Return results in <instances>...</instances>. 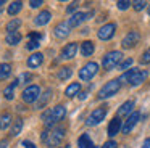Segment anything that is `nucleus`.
Wrapping results in <instances>:
<instances>
[{
	"mask_svg": "<svg viewBox=\"0 0 150 148\" xmlns=\"http://www.w3.org/2000/svg\"><path fill=\"white\" fill-rule=\"evenodd\" d=\"M50 18H52V13H50V11H47V10H44V11H40L39 15L36 16L34 23H36L37 26H45L47 23L50 21Z\"/></svg>",
	"mask_w": 150,
	"mask_h": 148,
	"instance_id": "a211bd4d",
	"label": "nucleus"
},
{
	"mask_svg": "<svg viewBox=\"0 0 150 148\" xmlns=\"http://www.w3.org/2000/svg\"><path fill=\"white\" fill-rule=\"evenodd\" d=\"M21 129H23V119L21 118H16L13 121V124H11V132H10V135L11 137H16V135H20L21 134Z\"/></svg>",
	"mask_w": 150,
	"mask_h": 148,
	"instance_id": "b1692460",
	"label": "nucleus"
},
{
	"mask_svg": "<svg viewBox=\"0 0 150 148\" xmlns=\"http://www.w3.org/2000/svg\"><path fill=\"white\" fill-rule=\"evenodd\" d=\"M140 63L142 64H149L150 63V48H147L142 53V58H140Z\"/></svg>",
	"mask_w": 150,
	"mask_h": 148,
	"instance_id": "473e14b6",
	"label": "nucleus"
},
{
	"mask_svg": "<svg viewBox=\"0 0 150 148\" xmlns=\"http://www.w3.org/2000/svg\"><path fill=\"white\" fill-rule=\"evenodd\" d=\"M0 13H2V6H0Z\"/></svg>",
	"mask_w": 150,
	"mask_h": 148,
	"instance_id": "49530a36",
	"label": "nucleus"
},
{
	"mask_svg": "<svg viewBox=\"0 0 150 148\" xmlns=\"http://www.w3.org/2000/svg\"><path fill=\"white\" fill-rule=\"evenodd\" d=\"M145 5H147V3L144 2V0H136V2H132V8L136 10V11L144 10V8H145Z\"/></svg>",
	"mask_w": 150,
	"mask_h": 148,
	"instance_id": "7c9ffc66",
	"label": "nucleus"
},
{
	"mask_svg": "<svg viewBox=\"0 0 150 148\" xmlns=\"http://www.w3.org/2000/svg\"><path fill=\"white\" fill-rule=\"evenodd\" d=\"M10 74H11V64L0 63V80H5L7 77H10Z\"/></svg>",
	"mask_w": 150,
	"mask_h": 148,
	"instance_id": "393cba45",
	"label": "nucleus"
},
{
	"mask_svg": "<svg viewBox=\"0 0 150 148\" xmlns=\"http://www.w3.org/2000/svg\"><path fill=\"white\" fill-rule=\"evenodd\" d=\"M120 89H121V82H120V79H113V80H110V82H107L100 90H98V98L103 100V98H108V97L116 95Z\"/></svg>",
	"mask_w": 150,
	"mask_h": 148,
	"instance_id": "20e7f679",
	"label": "nucleus"
},
{
	"mask_svg": "<svg viewBox=\"0 0 150 148\" xmlns=\"http://www.w3.org/2000/svg\"><path fill=\"white\" fill-rule=\"evenodd\" d=\"M29 39H31V40L40 42V39H42V34H40V32H31V34H29Z\"/></svg>",
	"mask_w": 150,
	"mask_h": 148,
	"instance_id": "f704fd0d",
	"label": "nucleus"
},
{
	"mask_svg": "<svg viewBox=\"0 0 150 148\" xmlns=\"http://www.w3.org/2000/svg\"><path fill=\"white\" fill-rule=\"evenodd\" d=\"M42 61H44V55L40 53H33L29 58H28V66L29 68H39L40 64H42Z\"/></svg>",
	"mask_w": 150,
	"mask_h": 148,
	"instance_id": "f3484780",
	"label": "nucleus"
},
{
	"mask_svg": "<svg viewBox=\"0 0 150 148\" xmlns=\"http://www.w3.org/2000/svg\"><path fill=\"white\" fill-rule=\"evenodd\" d=\"M66 116V108L63 105H57L55 108H50L49 111H45L42 114V121H45V125L50 127L52 124L62 121L63 118Z\"/></svg>",
	"mask_w": 150,
	"mask_h": 148,
	"instance_id": "f257e3e1",
	"label": "nucleus"
},
{
	"mask_svg": "<svg viewBox=\"0 0 150 148\" xmlns=\"http://www.w3.org/2000/svg\"><path fill=\"white\" fill-rule=\"evenodd\" d=\"M39 42H37V40H29V42H28V44H26V48H28V50H36V48H39Z\"/></svg>",
	"mask_w": 150,
	"mask_h": 148,
	"instance_id": "72a5a7b5",
	"label": "nucleus"
},
{
	"mask_svg": "<svg viewBox=\"0 0 150 148\" xmlns=\"http://www.w3.org/2000/svg\"><path fill=\"white\" fill-rule=\"evenodd\" d=\"M86 97H87V92H82V93H79V98H81V100H84Z\"/></svg>",
	"mask_w": 150,
	"mask_h": 148,
	"instance_id": "37998d69",
	"label": "nucleus"
},
{
	"mask_svg": "<svg viewBox=\"0 0 150 148\" xmlns=\"http://www.w3.org/2000/svg\"><path fill=\"white\" fill-rule=\"evenodd\" d=\"M140 148H150V137L145 138V142L142 143V147H140Z\"/></svg>",
	"mask_w": 150,
	"mask_h": 148,
	"instance_id": "a19ab883",
	"label": "nucleus"
},
{
	"mask_svg": "<svg viewBox=\"0 0 150 148\" xmlns=\"http://www.w3.org/2000/svg\"><path fill=\"white\" fill-rule=\"evenodd\" d=\"M2 5H5V0H0V6Z\"/></svg>",
	"mask_w": 150,
	"mask_h": 148,
	"instance_id": "c03bdc74",
	"label": "nucleus"
},
{
	"mask_svg": "<svg viewBox=\"0 0 150 148\" xmlns=\"http://www.w3.org/2000/svg\"><path fill=\"white\" fill-rule=\"evenodd\" d=\"M74 10H78V2H73V3H69V6L66 8V11H68V13H73Z\"/></svg>",
	"mask_w": 150,
	"mask_h": 148,
	"instance_id": "58836bf2",
	"label": "nucleus"
},
{
	"mask_svg": "<svg viewBox=\"0 0 150 148\" xmlns=\"http://www.w3.org/2000/svg\"><path fill=\"white\" fill-rule=\"evenodd\" d=\"M79 92H81V84H79V82H73V84H69V85L66 87L65 95L68 97V98H71V97L78 95Z\"/></svg>",
	"mask_w": 150,
	"mask_h": 148,
	"instance_id": "5701e85b",
	"label": "nucleus"
},
{
	"mask_svg": "<svg viewBox=\"0 0 150 148\" xmlns=\"http://www.w3.org/2000/svg\"><path fill=\"white\" fill-rule=\"evenodd\" d=\"M20 84V80H13V84H10V85L7 87V89L4 90V95H5V98L7 100H13V97H15V87Z\"/></svg>",
	"mask_w": 150,
	"mask_h": 148,
	"instance_id": "a878e982",
	"label": "nucleus"
},
{
	"mask_svg": "<svg viewBox=\"0 0 150 148\" xmlns=\"http://www.w3.org/2000/svg\"><path fill=\"white\" fill-rule=\"evenodd\" d=\"M139 40H140V34H139V32H137V31H131V32H127V34L124 35L121 45H123L124 48H131V47H134V45L139 44Z\"/></svg>",
	"mask_w": 150,
	"mask_h": 148,
	"instance_id": "9b49d317",
	"label": "nucleus"
},
{
	"mask_svg": "<svg viewBox=\"0 0 150 148\" xmlns=\"http://www.w3.org/2000/svg\"><path fill=\"white\" fill-rule=\"evenodd\" d=\"M23 147L24 148H36V145H34L33 142H29V140H24L23 142Z\"/></svg>",
	"mask_w": 150,
	"mask_h": 148,
	"instance_id": "ea45409f",
	"label": "nucleus"
},
{
	"mask_svg": "<svg viewBox=\"0 0 150 148\" xmlns=\"http://www.w3.org/2000/svg\"><path fill=\"white\" fill-rule=\"evenodd\" d=\"M21 8H23V2H13V3H10V6H8V15H10V16L18 15V13L21 11Z\"/></svg>",
	"mask_w": 150,
	"mask_h": 148,
	"instance_id": "cd10ccee",
	"label": "nucleus"
},
{
	"mask_svg": "<svg viewBox=\"0 0 150 148\" xmlns=\"http://www.w3.org/2000/svg\"><path fill=\"white\" fill-rule=\"evenodd\" d=\"M132 108H134V100H127L123 105L118 108L116 118H121V116H131L132 114Z\"/></svg>",
	"mask_w": 150,
	"mask_h": 148,
	"instance_id": "2eb2a0df",
	"label": "nucleus"
},
{
	"mask_svg": "<svg viewBox=\"0 0 150 148\" xmlns=\"http://www.w3.org/2000/svg\"><path fill=\"white\" fill-rule=\"evenodd\" d=\"M107 106H100V108H95L94 111L89 114V118H87V121H86V124L87 125H97V124H100L102 121L105 119V116H107Z\"/></svg>",
	"mask_w": 150,
	"mask_h": 148,
	"instance_id": "423d86ee",
	"label": "nucleus"
},
{
	"mask_svg": "<svg viewBox=\"0 0 150 148\" xmlns=\"http://www.w3.org/2000/svg\"><path fill=\"white\" fill-rule=\"evenodd\" d=\"M115 31H116V24H115V23H108V24H103L98 29L97 35H98L100 40H110L115 35Z\"/></svg>",
	"mask_w": 150,
	"mask_h": 148,
	"instance_id": "1a4fd4ad",
	"label": "nucleus"
},
{
	"mask_svg": "<svg viewBox=\"0 0 150 148\" xmlns=\"http://www.w3.org/2000/svg\"><path fill=\"white\" fill-rule=\"evenodd\" d=\"M78 145H79V148H95L94 142L91 140V137H89L87 134H82L81 137L78 138Z\"/></svg>",
	"mask_w": 150,
	"mask_h": 148,
	"instance_id": "412c9836",
	"label": "nucleus"
},
{
	"mask_svg": "<svg viewBox=\"0 0 150 148\" xmlns=\"http://www.w3.org/2000/svg\"><path fill=\"white\" fill-rule=\"evenodd\" d=\"M131 5H132V2H129V0H120V2L116 3V6L120 10H127Z\"/></svg>",
	"mask_w": 150,
	"mask_h": 148,
	"instance_id": "2f4dec72",
	"label": "nucleus"
},
{
	"mask_svg": "<svg viewBox=\"0 0 150 148\" xmlns=\"http://www.w3.org/2000/svg\"><path fill=\"white\" fill-rule=\"evenodd\" d=\"M65 129L58 127V129H53L52 132H49V135H47V140L45 143L49 145V147H57V145L62 143V140L65 138Z\"/></svg>",
	"mask_w": 150,
	"mask_h": 148,
	"instance_id": "6e6552de",
	"label": "nucleus"
},
{
	"mask_svg": "<svg viewBox=\"0 0 150 148\" xmlns=\"http://www.w3.org/2000/svg\"><path fill=\"white\" fill-rule=\"evenodd\" d=\"M21 34L18 31H15V32H7V37H5V42H7L8 45H16V44H20L21 42Z\"/></svg>",
	"mask_w": 150,
	"mask_h": 148,
	"instance_id": "aec40b11",
	"label": "nucleus"
},
{
	"mask_svg": "<svg viewBox=\"0 0 150 148\" xmlns=\"http://www.w3.org/2000/svg\"><path fill=\"white\" fill-rule=\"evenodd\" d=\"M92 15H94V11H89V13L76 11L74 15H73L71 18L68 19V23H69V26H71V27H78V26L81 24L82 21H86V19H89V18H91Z\"/></svg>",
	"mask_w": 150,
	"mask_h": 148,
	"instance_id": "f8f14e48",
	"label": "nucleus"
},
{
	"mask_svg": "<svg viewBox=\"0 0 150 148\" xmlns=\"http://www.w3.org/2000/svg\"><path fill=\"white\" fill-rule=\"evenodd\" d=\"M71 74H73L71 68H62V69L58 71V79L66 80V79H69V77H71Z\"/></svg>",
	"mask_w": 150,
	"mask_h": 148,
	"instance_id": "c756f323",
	"label": "nucleus"
},
{
	"mask_svg": "<svg viewBox=\"0 0 150 148\" xmlns=\"http://www.w3.org/2000/svg\"><path fill=\"white\" fill-rule=\"evenodd\" d=\"M94 50H95L94 42L86 40V42H82V44H81V53H82V56H91V55L94 53Z\"/></svg>",
	"mask_w": 150,
	"mask_h": 148,
	"instance_id": "4be33fe9",
	"label": "nucleus"
},
{
	"mask_svg": "<svg viewBox=\"0 0 150 148\" xmlns=\"http://www.w3.org/2000/svg\"><path fill=\"white\" fill-rule=\"evenodd\" d=\"M10 124H13V122H11V116L8 114V113L0 114V130H5Z\"/></svg>",
	"mask_w": 150,
	"mask_h": 148,
	"instance_id": "bb28decb",
	"label": "nucleus"
},
{
	"mask_svg": "<svg viewBox=\"0 0 150 148\" xmlns=\"http://www.w3.org/2000/svg\"><path fill=\"white\" fill-rule=\"evenodd\" d=\"M71 29H73V27L69 26L68 21H62V23H58V24L55 26V29H53V34H55L58 39H65V37H68V35H69Z\"/></svg>",
	"mask_w": 150,
	"mask_h": 148,
	"instance_id": "ddd939ff",
	"label": "nucleus"
},
{
	"mask_svg": "<svg viewBox=\"0 0 150 148\" xmlns=\"http://www.w3.org/2000/svg\"><path fill=\"white\" fill-rule=\"evenodd\" d=\"M139 119H140V113H139V111H132V114L127 116L126 122L123 124V129H121V132H123V134H129V132L134 129V125L139 122Z\"/></svg>",
	"mask_w": 150,
	"mask_h": 148,
	"instance_id": "9d476101",
	"label": "nucleus"
},
{
	"mask_svg": "<svg viewBox=\"0 0 150 148\" xmlns=\"http://www.w3.org/2000/svg\"><path fill=\"white\" fill-rule=\"evenodd\" d=\"M97 73H98V64L95 63V61H89V63H86L84 66L79 69V77H81L82 80H91Z\"/></svg>",
	"mask_w": 150,
	"mask_h": 148,
	"instance_id": "39448f33",
	"label": "nucleus"
},
{
	"mask_svg": "<svg viewBox=\"0 0 150 148\" xmlns=\"http://www.w3.org/2000/svg\"><path fill=\"white\" fill-rule=\"evenodd\" d=\"M149 15H150V5H149Z\"/></svg>",
	"mask_w": 150,
	"mask_h": 148,
	"instance_id": "a18cd8bd",
	"label": "nucleus"
},
{
	"mask_svg": "<svg viewBox=\"0 0 150 148\" xmlns=\"http://www.w3.org/2000/svg\"><path fill=\"white\" fill-rule=\"evenodd\" d=\"M121 129H123V124H121V119L115 116V118L110 121V124H108V135H110V137H115L116 134H120V130H121Z\"/></svg>",
	"mask_w": 150,
	"mask_h": 148,
	"instance_id": "dca6fc26",
	"label": "nucleus"
},
{
	"mask_svg": "<svg viewBox=\"0 0 150 148\" xmlns=\"http://www.w3.org/2000/svg\"><path fill=\"white\" fill-rule=\"evenodd\" d=\"M20 26H21V21L18 18H15V19H11V21L7 23V31L8 32H15L18 27H20Z\"/></svg>",
	"mask_w": 150,
	"mask_h": 148,
	"instance_id": "c85d7f7f",
	"label": "nucleus"
},
{
	"mask_svg": "<svg viewBox=\"0 0 150 148\" xmlns=\"http://www.w3.org/2000/svg\"><path fill=\"white\" fill-rule=\"evenodd\" d=\"M76 51H78V44H76V42H71V44L63 47L62 53H60V58H62V60H69V58H73L76 55Z\"/></svg>",
	"mask_w": 150,
	"mask_h": 148,
	"instance_id": "4468645a",
	"label": "nucleus"
},
{
	"mask_svg": "<svg viewBox=\"0 0 150 148\" xmlns=\"http://www.w3.org/2000/svg\"><path fill=\"white\" fill-rule=\"evenodd\" d=\"M102 148H118V143H116V142H113V140H110V142H107Z\"/></svg>",
	"mask_w": 150,
	"mask_h": 148,
	"instance_id": "4c0bfd02",
	"label": "nucleus"
},
{
	"mask_svg": "<svg viewBox=\"0 0 150 148\" xmlns=\"http://www.w3.org/2000/svg\"><path fill=\"white\" fill-rule=\"evenodd\" d=\"M40 93V87L39 85H29L23 90V101L24 103H34L39 100Z\"/></svg>",
	"mask_w": 150,
	"mask_h": 148,
	"instance_id": "0eeeda50",
	"label": "nucleus"
},
{
	"mask_svg": "<svg viewBox=\"0 0 150 148\" xmlns=\"http://www.w3.org/2000/svg\"><path fill=\"white\" fill-rule=\"evenodd\" d=\"M131 64H132V60H131V58H129V60L123 61V63L120 64V69H127V68H129Z\"/></svg>",
	"mask_w": 150,
	"mask_h": 148,
	"instance_id": "e433bc0d",
	"label": "nucleus"
},
{
	"mask_svg": "<svg viewBox=\"0 0 150 148\" xmlns=\"http://www.w3.org/2000/svg\"><path fill=\"white\" fill-rule=\"evenodd\" d=\"M121 60H123V53L121 51H118V50L108 51L103 56V60H102V66H103V69H113V68H116L121 63Z\"/></svg>",
	"mask_w": 150,
	"mask_h": 148,
	"instance_id": "7ed1b4c3",
	"label": "nucleus"
},
{
	"mask_svg": "<svg viewBox=\"0 0 150 148\" xmlns=\"http://www.w3.org/2000/svg\"><path fill=\"white\" fill-rule=\"evenodd\" d=\"M7 145H8V140H7V138L0 142V148H7Z\"/></svg>",
	"mask_w": 150,
	"mask_h": 148,
	"instance_id": "79ce46f5",
	"label": "nucleus"
},
{
	"mask_svg": "<svg viewBox=\"0 0 150 148\" xmlns=\"http://www.w3.org/2000/svg\"><path fill=\"white\" fill-rule=\"evenodd\" d=\"M50 97H52V89H47L45 92H44L42 95L39 97V100H37V103H36V108H37V109L44 108V106L47 105V101L50 100Z\"/></svg>",
	"mask_w": 150,
	"mask_h": 148,
	"instance_id": "6ab92c4d",
	"label": "nucleus"
},
{
	"mask_svg": "<svg viewBox=\"0 0 150 148\" xmlns=\"http://www.w3.org/2000/svg\"><path fill=\"white\" fill-rule=\"evenodd\" d=\"M145 79H147V71H140V69L132 68V69L126 71V73L120 77V82H127L129 85H139V84H142Z\"/></svg>",
	"mask_w": 150,
	"mask_h": 148,
	"instance_id": "f03ea898",
	"label": "nucleus"
},
{
	"mask_svg": "<svg viewBox=\"0 0 150 148\" xmlns=\"http://www.w3.org/2000/svg\"><path fill=\"white\" fill-rule=\"evenodd\" d=\"M42 3H44L42 0H31V2H29V6H31V8H39Z\"/></svg>",
	"mask_w": 150,
	"mask_h": 148,
	"instance_id": "c9c22d12",
	"label": "nucleus"
}]
</instances>
